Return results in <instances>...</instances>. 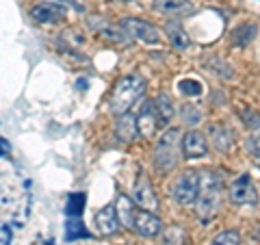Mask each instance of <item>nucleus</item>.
<instances>
[{
    "instance_id": "nucleus-1",
    "label": "nucleus",
    "mask_w": 260,
    "mask_h": 245,
    "mask_svg": "<svg viewBox=\"0 0 260 245\" xmlns=\"http://www.w3.org/2000/svg\"><path fill=\"white\" fill-rule=\"evenodd\" d=\"M143 91H145V80L139 74H128L124 78H119L109 98V111L113 115H124L143 96Z\"/></svg>"
},
{
    "instance_id": "nucleus-2",
    "label": "nucleus",
    "mask_w": 260,
    "mask_h": 245,
    "mask_svg": "<svg viewBox=\"0 0 260 245\" xmlns=\"http://www.w3.org/2000/svg\"><path fill=\"white\" fill-rule=\"evenodd\" d=\"M182 159V135L178 128H169L160 135L154 148V167L158 174H169Z\"/></svg>"
},
{
    "instance_id": "nucleus-3",
    "label": "nucleus",
    "mask_w": 260,
    "mask_h": 245,
    "mask_svg": "<svg viewBox=\"0 0 260 245\" xmlns=\"http://www.w3.org/2000/svg\"><path fill=\"white\" fill-rule=\"evenodd\" d=\"M219 195H221V178L213 171H202L200 174V193L195 200L198 217L202 222H208L219 208Z\"/></svg>"
},
{
    "instance_id": "nucleus-4",
    "label": "nucleus",
    "mask_w": 260,
    "mask_h": 245,
    "mask_svg": "<svg viewBox=\"0 0 260 245\" xmlns=\"http://www.w3.org/2000/svg\"><path fill=\"white\" fill-rule=\"evenodd\" d=\"M169 193H172V198L178 204H182V206L193 204L198 200V193H200V171H193V169L182 171V174L172 182Z\"/></svg>"
},
{
    "instance_id": "nucleus-5",
    "label": "nucleus",
    "mask_w": 260,
    "mask_h": 245,
    "mask_svg": "<svg viewBox=\"0 0 260 245\" xmlns=\"http://www.w3.org/2000/svg\"><path fill=\"white\" fill-rule=\"evenodd\" d=\"M124 33L130 37V42L133 39H141L143 44H150V46H158L162 42L160 37V30L156 26H152V24L143 22V20H137V18H124L119 24Z\"/></svg>"
},
{
    "instance_id": "nucleus-6",
    "label": "nucleus",
    "mask_w": 260,
    "mask_h": 245,
    "mask_svg": "<svg viewBox=\"0 0 260 245\" xmlns=\"http://www.w3.org/2000/svg\"><path fill=\"white\" fill-rule=\"evenodd\" d=\"M230 200L239 206H249V204L258 202V193H256V185L251 180L249 174H241L237 180L230 187Z\"/></svg>"
},
{
    "instance_id": "nucleus-7",
    "label": "nucleus",
    "mask_w": 260,
    "mask_h": 245,
    "mask_svg": "<svg viewBox=\"0 0 260 245\" xmlns=\"http://www.w3.org/2000/svg\"><path fill=\"white\" fill-rule=\"evenodd\" d=\"M133 200L139 204L143 210H150V213L158 210L156 193H154V187H152L150 178L145 176V174H139V178H137V182L133 187Z\"/></svg>"
},
{
    "instance_id": "nucleus-8",
    "label": "nucleus",
    "mask_w": 260,
    "mask_h": 245,
    "mask_svg": "<svg viewBox=\"0 0 260 245\" xmlns=\"http://www.w3.org/2000/svg\"><path fill=\"white\" fill-rule=\"evenodd\" d=\"M133 230L139 234V236H143V239H152V236L160 234L162 222L154 213H150V210H137V213H135Z\"/></svg>"
},
{
    "instance_id": "nucleus-9",
    "label": "nucleus",
    "mask_w": 260,
    "mask_h": 245,
    "mask_svg": "<svg viewBox=\"0 0 260 245\" xmlns=\"http://www.w3.org/2000/svg\"><path fill=\"white\" fill-rule=\"evenodd\" d=\"M206 152H208V141L200 130H189V133H184V137H182V157L186 161L200 159V157H204Z\"/></svg>"
},
{
    "instance_id": "nucleus-10",
    "label": "nucleus",
    "mask_w": 260,
    "mask_h": 245,
    "mask_svg": "<svg viewBox=\"0 0 260 245\" xmlns=\"http://www.w3.org/2000/svg\"><path fill=\"white\" fill-rule=\"evenodd\" d=\"M154 11L167 18H186L195 13V5L191 0H154Z\"/></svg>"
},
{
    "instance_id": "nucleus-11",
    "label": "nucleus",
    "mask_w": 260,
    "mask_h": 245,
    "mask_svg": "<svg viewBox=\"0 0 260 245\" xmlns=\"http://www.w3.org/2000/svg\"><path fill=\"white\" fill-rule=\"evenodd\" d=\"M137 126H139V135L150 139L156 133V128L160 126L158 124V117H156V111H154V102H145L143 109L139 111L137 115Z\"/></svg>"
},
{
    "instance_id": "nucleus-12",
    "label": "nucleus",
    "mask_w": 260,
    "mask_h": 245,
    "mask_svg": "<svg viewBox=\"0 0 260 245\" xmlns=\"http://www.w3.org/2000/svg\"><path fill=\"white\" fill-rule=\"evenodd\" d=\"M115 135L121 143H133L137 135H139V126H137V115L133 113H124V115H119L117 124H115Z\"/></svg>"
},
{
    "instance_id": "nucleus-13",
    "label": "nucleus",
    "mask_w": 260,
    "mask_h": 245,
    "mask_svg": "<svg viewBox=\"0 0 260 245\" xmlns=\"http://www.w3.org/2000/svg\"><path fill=\"white\" fill-rule=\"evenodd\" d=\"M30 15H32V20H37L42 24H52V22H59L65 15V7L59 3H42L30 11Z\"/></svg>"
},
{
    "instance_id": "nucleus-14",
    "label": "nucleus",
    "mask_w": 260,
    "mask_h": 245,
    "mask_svg": "<svg viewBox=\"0 0 260 245\" xmlns=\"http://www.w3.org/2000/svg\"><path fill=\"white\" fill-rule=\"evenodd\" d=\"M95 226L98 230H100L102 234H115L119 230V217H117V210L115 206H104L102 210H98L95 213Z\"/></svg>"
},
{
    "instance_id": "nucleus-15",
    "label": "nucleus",
    "mask_w": 260,
    "mask_h": 245,
    "mask_svg": "<svg viewBox=\"0 0 260 245\" xmlns=\"http://www.w3.org/2000/svg\"><path fill=\"white\" fill-rule=\"evenodd\" d=\"M154 111H156V117H158V124L160 126L169 124V119H172L174 113H176L172 96H169V94H158L156 100H154Z\"/></svg>"
},
{
    "instance_id": "nucleus-16",
    "label": "nucleus",
    "mask_w": 260,
    "mask_h": 245,
    "mask_svg": "<svg viewBox=\"0 0 260 245\" xmlns=\"http://www.w3.org/2000/svg\"><path fill=\"white\" fill-rule=\"evenodd\" d=\"M115 210H117V217H119V224L126 226V228H133L135 224V206L130 202L128 195H119L117 198V204H115Z\"/></svg>"
},
{
    "instance_id": "nucleus-17",
    "label": "nucleus",
    "mask_w": 260,
    "mask_h": 245,
    "mask_svg": "<svg viewBox=\"0 0 260 245\" xmlns=\"http://www.w3.org/2000/svg\"><path fill=\"white\" fill-rule=\"evenodd\" d=\"M210 135L215 139V148L217 150H228L232 145V139H234V133L228 130L223 124H217V126H210Z\"/></svg>"
},
{
    "instance_id": "nucleus-18",
    "label": "nucleus",
    "mask_w": 260,
    "mask_h": 245,
    "mask_svg": "<svg viewBox=\"0 0 260 245\" xmlns=\"http://www.w3.org/2000/svg\"><path fill=\"white\" fill-rule=\"evenodd\" d=\"M167 35H169L172 44L178 48V50H184V48H189V44H191V39H189V35L184 33L182 24H178V22L167 24Z\"/></svg>"
},
{
    "instance_id": "nucleus-19",
    "label": "nucleus",
    "mask_w": 260,
    "mask_h": 245,
    "mask_svg": "<svg viewBox=\"0 0 260 245\" xmlns=\"http://www.w3.org/2000/svg\"><path fill=\"white\" fill-rule=\"evenodd\" d=\"M85 206V193H70L68 204H65V213L70 217H80Z\"/></svg>"
},
{
    "instance_id": "nucleus-20",
    "label": "nucleus",
    "mask_w": 260,
    "mask_h": 245,
    "mask_svg": "<svg viewBox=\"0 0 260 245\" xmlns=\"http://www.w3.org/2000/svg\"><path fill=\"white\" fill-rule=\"evenodd\" d=\"M65 236L72 241V239H78V236H89V232L85 230L80 217H70L68 219V230H65Z\"/></svg>"
},
{
    "instance_id": "nucleus-21",
    "label": "nucleus",
    "mask_w": 260,
    "mask_h": 245,
    "mask_svg": "<svg viewBox=\"0 0 260 245\" xmlns=\"http://www.w3.org/2000/svg\"><path fill=\"white\" fill-rule=\"evenodd\" d=\"M213 245H241V234L237 230L219 232L215 239H213Z\"/></svg>"
},
{
    "instance_id": "nucleus-22",
    "label": "nucleus",
    "mask_w": 260,
    "mask_h": 245,
    "mask_svg": "<svg viewBox=\"0 0 260 245\" xmlns=\"http://www.w3.org/2000/svg\"><path fill=\"white\" fill-rule=\"evenodd\" d=\"M249 128H254V133H251L249 141H247V148L251 154H256L260 159V117H256L254 124H249Z\"/></svg>"
},
{
    "instance_id": "nucleus-23",
    "label": "nucleus",
    "mask_w": 260,
    "mask_h": 245,
    "mask_svg": "<svg viewBox=\"0 0 260 245\" xmlns=\"http://www.w3.org/2000/svg\"><path fill=\"white\" fill-rule=\"evenodd\" d=\"M178 87H180V91L186 94V96H200L202 94V83H200V80H193V78L180 80Z\"/></svg>"
},
{
    "instance_id": "nucleus-24",
    "label": "nucleus",
    "mask_w": 260,
    "mask_h": 245,
    "mask_svg": "<svg viewBox=\"0 0 260 245\" xmlns=\"http://www.w3.org/2000/svg\"><path fill=\"white\" fill-rule=\"evenodd\" d=\"M7 152H9V145H7V141H3V139H0V157H5Z\"/></svg>"
},
{
    "instance_id": "nucleus-25",
    "label": "nucleus",
    "mask_w": 260,
    "mask_h": 245,
    "mask_svg": "<svg viewBox=\"0 0 260 245\" xmlns=\"http://www.w3.org/2000/svg\"><path fill=\"white\" fill-rule=\"evenodd\" d=\"M119 3H130V0H119Z\"/></svg>"
},
{
    "instance_id": "nucleus-26",
    "label": "nucleus",
    "mask_w": 260,
    "mask_h": 245,
    "mask_svg": "<svg viewBox=\"0 0 260 245\" xmlns=\"http://www.w3.org/2000/svg\"><path fill=\"white\" fill-rule=\"evenodd\" d=\"M258 169H260V159H258Z\"/></svg>"
}]
</instances>
